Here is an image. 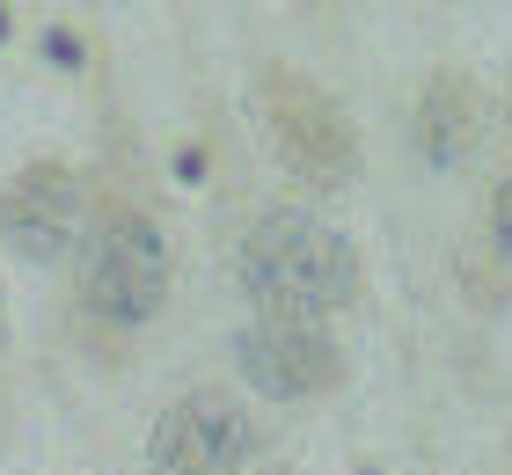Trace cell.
<instances>
[{
	"instance_id": "277c9868",
	"label": "cell",
	"mask_w": 512,
	"mask_h": 475,
	"mask_svg": "<svg viewBox=\"0 0 512 475\" xmlns=\"http://www.w3.org/2000/svg\"><path fill=\"white\" fill-rule=\"evenodd\" d=\"M256 454V432L242 417V402H227L220 388H198L161 410L154 439H147V461L154 475H242Z\"/></svg>"
},
{
	"instance_id": "ba28073f",
	"label": "cell",
	"mask_w": 512,
	"mask_h": 475,
	"mask_svg": "<svg viewBox=\"0 0 512 475\" xmlns=\"http://www.w3.org/2000/svg\"><path fill=\"white\" fill-rule=\"evenodd\" d=\"M491 234H498L505 264H512V183H498V198H491Z\"/></svg>"
},
{
	"instance_id": "3957f363",
	"label": "cell",
	"mask_w": 512,
	"mask_h": 475,
	"mask_svg": "<svg viewBox=\"0 0 512 475\" xmlns=\"http://www.w3.org/2000/svg\"><path fill=\"white\" fill-rule=\"evenodd\" d=\"M256 103H264V132H271L278 161H286L300 183L337 190L359 169V139L344 125V110L330 103V88H315L308 74H293V66H264Z\"/></svg>"
},
{
	"instance_id": "6da1fadb",
	"label": "cell",
	"mask_w": 512,
	"mask_h": 475,
	"mask_svg": "<svg viewBox=\"0 0 512 475\" xmlns=\"http://www.w3.org/2000/svg\"><path fill=\"white\" fill-rule=\"evenodd\" d=\"M235 271H242V293L271 322H322L344 300H359V256L315 212H264L242 234Z\"/></svg>"
},
{
	"instance_id": "7a4b0ae2",
	"label": "cell",
	"mask_w": 512,
	"mask_h": 475,
	"mask_svg": "<svg viewBox=\"0 0 512 475\" xmlns=\"http://www.w3.org/2000/svg\"><path fill=\"white\" fill-rule=\"evenodd\" d=\"M169 300V242L147 212H103V227L81 249V307L96 322H147Z\"/></svg>"
},
{
	"instance_id": "5b68a950",
	"label": "cell",
	"mask_w": 512,
	"mask_h": 475,
	"mask_svg": "<svg viewBox=\"0 0 512 475\" xmlns=\"http://www.w3.org/2000/svg\"><path fill=\"white\" fill-rule=\"evenodd\" d=\"M235 359H242V380L264 388L271 402H308V395H330L337 388V344L322 337L315 322H249L235 337Z\"/></svg>"
},
{
	"instance_id": "52a82bcc",
	"label": "cell",
	"mask_w": 512,
	"mask_h": 475,
	"mask_svg": "<svg viewBox=\"0 0 512 475\" xmlns=\"http://www.w3.org/2000/svg\"><path fill=\"white\" fill-rule=\"evenodd\" d=\"M454 117H461V88L439 81L432 103H425V147H432L439 161H454Z\"/></svg>"
},
{
	"instance_id": "8992f818",
	"label": "cell",
	"mask_w": 512,
	"mask_h": 475,
	"mask_svg": "<svg viewBox=\"0 0 512 475\" xmlns=\"http://www.w3.org/2000/svg\"><path fill=\"white\" fill-rule=\"evenodd\" d=\"M74 227H81V176L59 169V161L22 169L8 183V198H0V234H8V249L30 256V264H52V256L74 242Z\"/></svg>"
}]
</instances>
